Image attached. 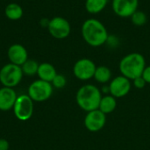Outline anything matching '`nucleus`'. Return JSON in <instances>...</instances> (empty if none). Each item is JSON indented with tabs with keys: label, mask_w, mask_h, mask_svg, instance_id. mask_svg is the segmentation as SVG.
I'll return each instance as SVG.
<instances>
[{
	"label": "nucleus",
	"mask_w": 150,
	"mask_h": 150,
	"mask_svg": "<svg viewBox=\"0 0 150 150\" xmlns=\"http://www.w3.org/2000/svg\"><path fill=\"white\" fill-rule=\"evenodd\" d=\"M81 34L87 45L92 47H98L105 44L109 33L105 25L99 19L90 18L83 22Z\"/></svg>",
	"instance_id": "f257e3e1"
},
{
	"label": "nucleus",
	"mask_w": 150,
	"mask_h": 150,
	"mask_svg": "<svg viewBox=\"0 0 150 150\" xmlns=\"http://www.w3.org/2000/svg\"><path fill=\"white\" fill-rule=\"evenodd\" d=\"M103 94L98 86L86 83L77 90L76 102L80 109L88 112L98 109Z\"/></svg>",
	"instance_id": "f03ea898"
},
{
	"label": "nucleus",
	"mask_w": 150,
	"mask_h": 150,
	"mask_svg": "<svg viewBox=\"0 0 150 150\" xmlns=\"http://www.w3.org/2000/svg\"><path fill=\"white\" fill-rule=\"evenodd\" d=\"M146 66L144 55L138 52H133L121 58L119 63V70L120 75L133 81L134 79L142 76Z\"/></svg>",
	"instance_id": "7ed1b4c3"
},
{
	"label": "nucleus",
	"mask_w": 150,
	"mask_h": 150,
	"mask_svg": "<svg viewBox=\"0 0 150 150\" xmlns=\"http://www.w3.org/2000/svg\"><path fill=\"white\" fill-rule=\"evenodd\" d=\"M53 91L54 87L51 83L38 79L29 85L27 95L33 102H44L51 98Z\"/></svg>",
	"instance_id": "20e7f679"
},
{
	"label": "nucleus",
	"mask_w": 150,
	"mask_h": 150,
	"mask_svg": "<svg viewBox=\"0 0 150 150\" xmlns=\"http://www.w3.org/2000/svg\"><path fill=\"white\" fill-rule=\"evenodd\" d=\"M23 76L21 67L10 62L4 65L0 69V83L4 87L13 88L18 85Z\"/></svg>",
	"instance_id": "39448f33"
},
{
	"label": "nucleus",
	"mask_w": 150,
	"mask_h": 150,
	"mask_svg": "<svg viewBox=\"0 0 150 150\" xmlns=\"http://www.w3.org/2000/svg\"><path fill=\"white\" fill-rule=\"evenodd\" d=\"M47 31L53 38L63 40L69 36L71 33V25L69 20L65 18L56 16L49 20Z\"/></svg>",
	"instance_id": "423d86ee"
},
{
	"label": "nucleus",
	"mask_w": 150,
	"mask_h": 150,
	"mask_svg": "<svg viewBox=\"0 0 150 150\" xmlns=\"http://www.w3.org/2000/svg\"><path fill=\"white\" fill-rule=\"evenodd\" d=\"M97 65L91 59L81 58L75 62L72 70L76 78L85 82L94 77Z\"/></svg>",
	"instance_id": "0eeeda50"
},
{
	"label": "nucleus",
	"mask_w": 150,
	"mask_h": 150,
	"mask_svg": "<svg viewBox=\"0 0 150 150\" xmlns=\"http://www.w3.org/2000/svg\"><path fill=\"white\" fill-rule=\"evenodd\" d=\"M12 109L15 117L18 120L27 121L33 114V101L28 95H20L17 98Z\"/></svg>",
	"instance_id": "6e6552de"
},
{
	"label": "nucleus",
	"mask_w": 150,
	"mask_h": 150,
	"mask_svg": "<svg viewBox=\"0 0 150 150\" xmlns=\"http://www.w3.org/2000/svg\"><path fill=\"white\" fill-rule=\"evenodd\" d=\"M108 85L110 89V94L116 98H124L128 95L133 86L132 81L122 75L113 77Z\"/></svg>",
	"instance_id": "1a4fd4ad"
},
{
	"label": "nucleus",
	"mask_w": 150,
	"mask_h": 150,
	"mask_svg": "<svg viewBox=\"0 0 150 150\" xmlns=\"http://www.w3.org/2000/svg\"><path fill=\"white\" fill-rule=\"evenodd\" d=\"M83 124L88 131L98 133L105 127L106 124V115L99 109L88 112L84 117Z\"/></svg>",
	"instance_id": "9d476101"
},
{
	"label": "nucleus",
	"mask_w": 150,
	"mask_h": 150,
	"mask_svg": "<svg viewBox=\"0 0 150 150\" xmlns=\"http://www.w3.org/2000/svg\"><path fill=\"white\" fill-rule=\"evenodd\" d=\"M139 0H112V9L120 18H130L138 11Z\"/></svg>",
	"instance_id": "9b49d317"
},
{
	"label": "nucleus",
	"mask_w": 150,
	"mask_h": 150,
	"mask_svg": "<svg viewBox=\"0 0 150 150\" xmlns=\"http://www.w3.org/2000/svg\"><path fill=\"white\" fill-rule=\"evenodd\" d=\"M7 56L11 63L21 67L28 60V52L23 45L15 43L9 47Z\"/></svg>",
	"instance_id": "f8f14e48"
},
{
	"label": "nucleus",
	"mask_w": 150,
	"mask_h": 150,
	"mask_svg": "<svg viewBox=\"0 0 150 150\" xmlns=\"http://www.w3.org/2000/svg\"><path fill=\"white\" fill-rule=\"evenodd\" d=\"M17 93L13 88H0V111L8 112L11 110L17 100Z\"/></svg>",
	"instance_id": "ddd939ff"
},
{
	"label": "nucleus",
	"mask_w": 150,
	"mask_h": 150,
	"mask_svg": "<svg viewBox=\"0 0 150 150\" xmlns=\"http://www.w3.org/2000/svg\"><path fill=\"white\" fill-rule=\"evenodd\" d=\"M57 75L56 69L54 65H52L49 62H42L39 64L37 76H39V79L49 82L51 83L54 76Z\"/></svg>",
	"instance_id": "4468645a"
},
{
	"label": "nucleus",
	"mask_w": 150,
	"mask_h": 150,
	"mask_svg": "<svg viewBox=\"0 0 150 150\" xmlns=\"http://www.w3.org/2000/svg\"><path fill=\"white\" fill-rule=\"evenodd\" d=\"M93 78L97 83L100 84H107L112 79V70L110 69V68L105 65L97 66Z\"/></svg>",
	"instance_id": "2eb2a0df"
},
{
	"label": "nucleus",
	"mask_w": 150,
	"mask_h": 150,
	"mask_svg": "<svg viewBox=\"0 0 150 150\" xmlns=\"http://www.w3.org/2000/svg\"><path fill=\"white\" fill-rule=\"evenodd\" d=\"M108 2L109 0H85L84 7L89 14L97 15L106 8Z\"/></svg>",
	"instance_id": "dca6fc26"
},
{
	"label": "nucleus",
	"mask_w": 150,
	"mask_h": 150,
	"mask_svg": "<svg viewBox=\"0 0 150 150\" xmlns=\"http://www.w3.org/2000/svg\"><path fill=\"white\" fill-rule=\"evenodd\" d=\"M117 108V98L112 96L111 94L104 95L101 98L98 109L104 112L105 115H108L115 111Z\"/></svg>",
	"instance_id": "f3484780"
},
{
	"label": "nucleus",
	"mask_w": 150,
	"mask_h": 150,
	"mask_svg": "<svg viewBox=\"0 0 150 150\" xmlns=\"http://www.w3.org/2000/svg\"><path fill=\"white\" fill-rule=\"evenodd\" d=\"M23 8L17 3H10L4 8V15L10 20H18L23 17Z\"/></svg>",
	"instance_id": "a211bd4d"
},
{
	"label": "nucleus",
	"mask_w": 150,
	"mask_h": 150,
	"mask_svg": "<svg viewBox=\"0 0 150 150\" xmlns=\"http://www.w3.org/2000/svg\"><path fill=\"white\" fill-rule=\"evenodd\" d=\"M39 68V63L32 59H28L22 66L21 69L24 75L27 76H33L34 75H37Z\"/></svg>",
	"instance_id": "6ab92c4d"
},
{
	"label": "nucleus",
	"mask_w": 150,
	"mask_h": 150,
	"mask_svg": "<svg viewBox=\"0 0 150 150\" xmlns=\"http://www.w3.org/2000/svg\"><path fill=\"white\" fill-rule=\"evenodd\" d=\"M131 22L133 23L134 25L135 26H142L144 25L147 21H148V17H147V14L142 11H136L131 17Z\"/></svg>",
	"instance_id": "aec40b11"
},
{
	"label": "nucleus",
	"mask_w": 150,
	"mask_h": 150,
	"mask_svg": "<svg viewBox=\"0 0 150 150\" xmlns=\"http://www.w3.org/2000/svg\"><path fill=\"white\" fill-rule=\"evenodd\" d=\"M51 83L55 89H62L67 84V78L62 74H57L51 82Z\"/></svg>",
	"instance_id": "412c9836"
},
{
	"label": "nucleus",
	"mask_w": 150,
	"mask_h": 150,
	"mask_svg": "<svg viewBox=\"0 0 150 150\" xmlns=\"http://www.w3.org/2000/svg\"><path fill=\"white\" fill-rule=\"evenodd\" d=\"M105 45H106L111 49H116L120 45V40L115 34H109Z\"/></svg>",
	"instance_id": "4be33fe9"
},
{
	"label": "nucleus",
	"mask_w": 150,
	"mask_h": 150,
	"mask_svg": "<svg viewBox=\"0 0 150 150\" xmlns=\"http://www.w3.org/2000/svg\"><path fill=\"white\" fill-rule=\"evenodd\" d=\"M132 84H133V86L134 88H136L138 90H142L146 86L147 83L142 78V76H139V77H137V78H135V79H134L132 81Z\"/></svg>",
	"instance_id": "5701e85b"
},
{
	"label": "nucleus",
	"mask_w": 150,
	"mask_h": 150,
	"mask_svg": "<svg viewBox=\"0 0 150 150\" xmlns=\"http://www.w3.org/2000/svg\"><path fill=\"white\" fill-rule=\"evenodd\" d=\"M142 78L145 80V82L147 83L150 84V65L146 66V68L143 70V73H142Z\"/></svg>",
	"instance_id": "b1692460"
},
{
	"label": "nucleus",
	"mask_w": 150,
	"mask_h": 150,
	"mask_svg": "<svg viewBox=\"0 0 150 150\" xmlns=\"http://www.w3.org/2000/svg\"><path fill=\"white\" fill-rule=\"evenodd\" d=\"M10 145L7 140L0 139V150H9Z\"/></svg>",
	"instance_id": "393cba45"
},
{
	"label": "nucleus",
	"mask_w": 150,
	"mask_h": 150,
	"mask_svg": "<svg viewBox=\"0 0 150 150\" xmlns=\"http://www.w3.org/2000/svg\"><path fill=\"white\" fill-rule=\"evenodd\" d=\"M49 20H50V19H48V18H41V19L40 20V25L42 27H46V28H47L48 24H49Z\"/></svg>",
	"instance_id": "a878e982"
},
{
	"label": "nucleus",
	"mask_w": 150,
	"mask_h": 150,
	"mask_svg": "<svg viewBox=\"0 0 150 150\" xmlns=\"http://www.w3.org/2000/svg\"><path fill=\"white\" fill-rule=\"evenodd\" d=\"M102 94H105V95H108L110 94V89H109V85L108 84H103V87L100 89Z\"/></svg>",
	"instance_id": "bb28decb"
}]
</instances>
